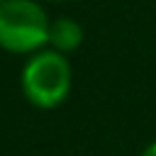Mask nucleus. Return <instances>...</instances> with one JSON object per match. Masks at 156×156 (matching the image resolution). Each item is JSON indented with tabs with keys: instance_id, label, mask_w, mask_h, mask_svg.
I'll use <instances>...</instances> for the list:
<instances>
[{
	"instance_id": "f257e3e1",
	"label": "nucleus",
	"mask_w": 156,
	"mask_h": 156,
	"mask_svg": "<svg viewBox=\"0 0 156 156\" xmlns=\"http://www.w3.org/2000/svg\"><path fill=\"white\" fill-rule=\"evenodd\" d=\"M73 85V71L68 56L54 51V49H41L32 54L20 76V88L22 95L39 110H54L58 107Z\"/></svg>"
},
{
	"instance_id": "f03ea898",
	"label": "nucleus",
	"mask_w": 156,
	"mask_h": 156,
	"mask_svg": "<svg viewBox=\"0 0 156 156\" xmlns=\"http://www.w3.org/2000/svg\"><path fill=\"white\" fill-rule=\"evenodd\" d=\"M51 20L39 0H5L0 5V49L37 54L49 44Z\"/></svg>"
},
{
	"instance_id": "7ed1b4c3",
	"label": "nucleus",
	"mask_w": 156,
	"mask_h": 156,
	"mask_svg": "<svg viewBox=\"0 0 156 156\" xmlns=\"http://www.w3.org/2000/svg\"><path fill=\"white\" fill-rule=\"evenodd\" d=\"M83 39H85L83 24H80L78 20L63 15V17L51 20V27H49V44H46V46L54 49V51H58V54H63V56H68V54H73V51L80 49Z\"/></svg>"
},
{
	"instance_id": "20e7f679",
	"label": "nucleus",
	"mask_w": 156,
	"mask_h": 156,
	"mask_svg": "<svg viewBox=\"0 0 156 156\" xmlns=\"http://www.w3.org/2000/svg\"><path fill=\"white\" fill-rule=\"evenodd\" d=\"M139 156H156V141H151V144H149V146H146Z\"/></svg>"
},
{
	"instance_id": "39448f33",
	"label": "nucleus",
	"mask_w": 156,
	"mask_h": 156,
	"mask_svg": "<svg viewBox=\"0 0 156 156\" xmlns=\"http://www.w3.org/2000/svg\"><path fill=\"white\" fill-rule=\"evenodd\" d=\"M49 2H66V0H49Z\"/></svg>"
},
{
	"instance_id": "423d86ee",
	"label": "nucleus",
	"mask_w": 156,
	"mask_h": 156,
	"mask_svg": "<svg viewBox=\"0 0 156 156\" xmlns=\"http://www.w3.org/2000/svg\"><path fill=\"white\" fill-rule=\"evenodd\" d=\"M2 2H5V0H0V5H2Z\"/></svg>"
}]
</instances>
